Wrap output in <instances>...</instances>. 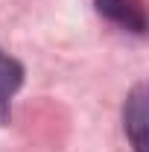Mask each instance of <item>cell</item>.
Listing matches in <instances>:
<instances>
[{"label": "cell", "mask_w": 149, "mask_h": 152, "mask_svg": "<svg viewBox=\"0 0 149 152\" xmlns=\"http://www.w3.org/2000/svg\"><path fill=\"white\" fill-rule=\"evenodd\" d=\"M123 132L131 152H146V85H134L123 105Z\"/></svg>", "instance_id": "cell-1"}, {"label": "cell", "mask_w": 149, "mask_h": 152, "mask_svg": "<svg viewBox=\"0 0 149 152\" xmlns=\"http://www.w3.org/2000/svg\"><path fill=\"white\" fill-rule=\"evenodd\" d=\"M23 79H26L23 64L0 50V126H9V120H12V96L20 91Z\"/></svg>", "instance_id": "cell-2"}, {"label": "cell", "mask_w": 149, "mask_h": 152, "mask_svg": "<svg viewBox=\"0 0 149 152\" xmlns=\"http://www.w3.org/2000/svg\"><path fill=\"white\" fill-rule=\"evenodd\" d=\"M93 6H96V12L105 20L129 29L134 35L146 32V15H143V9L134 0H93Z\"/></svg>", "instance_id": "cell-3"}]
</instances>
